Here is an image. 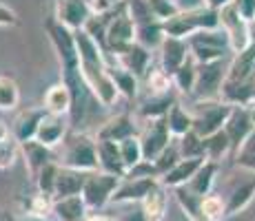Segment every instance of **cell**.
<instances>
[{
	"label": "cell",
	"instance_id": "obj_1",
	"mask_svg": "<svg viewBox=\"0 0 255 221\" xmlns=\"http://www.w3.org/2000/svg\"><path fill=\"white\" fill-rule=\"evenodd\" d=\"M58 164L65 168L82 170V173H93L100 170L98 164V142L87 133H69L62 142L60 155H56Z\"/></svg>",
	"mask_w": 255,
	"mask_h": 221
},
{
	"label": "cell",
	"instance_id": "obj_2",
	"mask_svg": "<svg viewBox=\"0 0 255 221\" xmlns=\"http://www.w3.org/2000/svg\"><path fill=\"white\" fill-rule=\"evenodd\" d=\"M164 33L171 38H180V40H189L193 33L198 31H211V29H220V11L209 9L207 4L191 11H178L173 18L162 22Z\"/></svg>",
	"mask_w": 255,
	"mask_h": 221
},
{
	"label": "cell",
	"instance_id": "obj_3",
	"mask_svg": "<svg viewBox=\"0 0 255 221\" xmlns=\"http://www.w3.org/2000/svg\"><path fill=\"white\" fill-rule=\"evenodd\" d=\"M233 106L222 100H198L193 104V133H198L202 140L224 131L227 120L231 117Z\"/></svg>",
	"mask_w": 255,
	"mask_h": 221
},
{
	"label": "cell",
	"instance_id": "obj_4",
	"mask_svg": "<svg viewBox=\"0 0 255 221\" xmlns=\"http://www.w3.org/2000/svg\"><path fill=\"white\" fill-rule=\"evenodd\" d=\"M189 49H191V58L198 65H211V62H220L224 60L231 44H229V36L222 27L220 29H211V31H198L189 38Z\"/></svg>",
	"mask_w": 255,
	"mask_h": 221
},
{
	"label": "cell",
	"instance_id": "obj_5",
	"mask_svg": "<svg viewBox=\"0 0 255 221\" xmlns=\"http://www.w3.org/2000/svg\"><path fill=\"white\" fill-rule=\"evenodd\" d=\"M45 31L49 40L53 44L58 60H60L62 73H69L80 69V60H78V44H76V31H71L69 27L60 24L56 18H49L45 22Z\"/></svg>",
	"mask_w": 255,
	"mask_h": 221
},
{
	"label": "cell",
	"instance_id": "obj_6",
	"mask_svg": "<svg viewBox=\"0 0 255 221\" xmlns=\"http://www.w3.org/2000/svg\"><path fill=\"white\" fill-rule=\"evenodd\" d=\"M135 44V22L127 11V0L120 9L111 16L109 27H107L105 36V51L111 53V58L120 56L125 49Z\"/></svg>",
	"mask_w": 255,
	"mask_h": 221
},
{
	"label": "cell",
	"instance_id": "obj_7",
	"mask_svg": "<svg viewBox=\"0 0 255 221\" xmlns=\"http://www.w3.org/2000/svg\"><path fill=\"white\" fill-rule=\"evenodd\" d=\"M120 181H122V177L109 175L105 170H93V173L87 175L85 188H82V199H85L89 213L91 210H102L105 206L111 204Z\"/></svg>",
	"mask_w": 255,
	"mask_h": 221
},
{
	"label": "cell",
	"instance_id": "obj_8",
	"mask_svg": "<svg viewBox=\"0 0 255 221\" xmlns=\"http://www.w3.org/2000/svg\"><path fill=\"white\" fill-rule=\"evenodd\" d=\"M140 144H142V155H144V161H151L153 164L160 155L166 150V146L173 142V135L169 133V126H166L164 117L162 120H149L144 122V126L138 133Z\"/></svg>",
	"mask_w": 255,
	"mask_h": 221
},
{
	"label": "cell",
	"instance_id": "obj_9",
	"mask_svg": "<svg viewBox=\"0 0 255 221\" xmlns=\"http://www.w3.org/2000/svg\"><path fill=\"white\" fill-rule=\"evenodd\" d=\"M220 27L227 31L229 44H231V51L233 53H242L244 49H249L253 44L251 24L240 18V13L235 11L233 4L220 11Z\"/></svg>",
	"mask_w": 255,
	"mask_h": 221
},
{
	"label": "cell",
	"instance_id": "obj_10",
	"mask_svg": "<svg viewBox=\"0 0 255 221\" xmlns=\"http://www.w3.org/2000/svg\"><path fill=\"white\" fill-rule=\"evenodd\" d=\"M224 77H227L224 60L211 62V65H198V80H195L193 95L198 100H220Z\"/></svg>",
	"mask_w": 255,
	"mask_h": 221
},
{
	"label": "cell",
	"instance_id": "obj_11",
	"mask_svg": "<svg viewBox=\"0 0 255 221\" xmlns=\"http://www.w3.org/2000/svg\"><path fill=\"white\" fill-rule=\"evenodd\" d=\"M158 181V177H125L114 193L111 204H142Z\"/></svg>",
	"mask_w": 255,
	"mask_h": 221
},
{
	"label": "cell",
	"instance_id": "obj_12",
	"mask_svg": "<svg viewBox=\"0 0 255 221\" xmlns=\"http://www.w3.org/2000/svg\"><path fill=\"white\" fill-rule=\"evenodd\" d=\"M60 24L69 27L71 31H80L87 27L91 18V9L87 0H56V13H53Z\"/></svg>",
	"mask_w": 255,
	"mask_h": 221
},
{
	"label": "cell",
	"instance_id": "obj_13",
	"mask_svg": "<svg viewBox=\"0 0 255 221\" xmlns=\"http://www.w3.org/2000/svg\"><path fill=\"white\" fill-rule=\"evenodd\" d=\"M189 58H191V49H189V42L186 40L166 36L164 42L160 44V69H162L166 75L173 77V73L178 71Z\"/></svg>",
	"mask_w": 255,
	"mask_h": 221
},
{
	"label": "cell",
	"instance_id": "obj_14",
	"mask_svg": "<svg viewBox=\"0 0 255 221\" xmlns=\"http://www.w3.org/2000/svg\"><path fill=\"white\" fill-rule=\"evenodd\" d=\"M255 131L251 113H249L247 106H233L231 117L227 120V126H224V133H227L229 142H231L233 153L249 140V135Z\"/></svg>",
	"mask_w": 255,
	"mask_h": 221
},
{
	"label": "cell",
	"instance_id": "obj_15",
	"mask_svg": "<svg viewBox=\"0 0 255 221\" xmlns=\"http://www.w3.org/2000/svg\"><path fill=\"white\" fill-rule=\"evenodd\" d=\"M69 124H71L69 117L47 113L45 120H42L40 126H38L36 140L40 142V144L49 146V148H56V146H60L62 142H65V137L69 135Z\"/></svg>",
	"mask_w": 255,
	"mask_h": 221
},
{
	"label": "cell",
	"instance_id": "obj_16",
	"mask_svg": "<svg viewBox=\"0 0 255 221\" xmlns=\"http://www.w3.org/2000/svg\"><path fill=\"white\" fill-rule=\"evenodd\" d=\"M204 161H207V157H182L169 173H164L160 177V184H162L164 188H173V190L182 188V186L189 184L195 177V173L202 168Z\"/></svg>",
	"mask_w": 255,
	"mask_h": 221
},
{
	"label": "cell",
	"instance_id": "obj_17",
	"mask_svg": "<svg viewBox=\"0 0 255 221\" xmlns=\"http://www.w3.org/2000/svg\"><path fill=\"white\" fill-rule=\"evenodd\" d=\"M114 65L127 69V71H131L138 77H144L151 71V51L135 42L129 49H125L120 56L114 58Z\"/></svg>",
	"mask_w": 255,
	"mask_h": 221
},
{
	"label": "cell",
	"instance_id": "obj_18",
	"mask_svg": "<svg viewBox=\"0 0 255 221\" xmlns=\"http://www.w3.org/2000/svg\"><path fill=\"white\" fill-rule=\"evenodd\" d=\"M138 126H135V120L129 115V113H120V115L111 117V120H107L105 124L100 126V131H98L96 140H109V142H118L120 144L122 140H127V137H133L138 135Z\"/></svg>",
	"mask_w": 255,
	"mask_h": 221
},
{
	"label": "cell",
	"instance_id": "obj_19",
	"mask_svg": "<svg viewBox=\"0 0 255 221\" xmlns=\"http://www.w3.org/2000/svg\"><path fill=\"white\" fill-rule=\"evenodd\" d=\"M45 115H47L45 106H31V109L22 111L20 115L16 117L11 135L16 137L18 144H24V142H29V140H36L38 126H40V122L45 120Z\"/></svg>",
	"mask_w": 255,
	"mask_h": 221
},
{
	"label": "cell",
	"instance_id": "obj_20",
	"mask_svg": "<svg viewBox=\"0 0 255 221\" xmlns=\"http://www.w3.org/2000/svg\"><path fill=\"white\" fill-rule=\"evenodd\" d=\"M20 155H22V159H24V164H27V170L31 173V177H36L47 164L58 161L53 148L40 144L38 140H29V142H24V144H20Z\"/></svg>",
	"mask_w": 255,
	"mask_h": 221
},
{
	"label": "cell",
	"instance_id": "obj_21",
	"mask_svg": "<svg viewBox=\"0 0 255 221\" xmlns=\"http://www.w3.org/2000/svg\"><path fill=\"white\" fill-rule=\"evenodd\" d=\"M224 82H255V42L242 53H235L231 65L227 67Z\"/></svg>",
	"mask_w": 255,
	"mask_h": 221
},
{
	"label": "cell",
	"instance_id": "obj_22",
	"mask_svg": "<svg viewBox=\"0 0 255 221\" xmlns=\"http://www.w3.org/2000/svg\"><path fill=\"white\" fill-rule=\"evenodd\" d=\"M96 142H98V164H100V170L125 179L127 168H125V161H122L118 142H109V140H96Z\"/></svg>",
	"mask_w": 255,
	"mask_h": 221
},
{
	"label": "cell",
	"instance_id": "obj_23",
	"mask_svg": "<svg viewBox=\"0 0 255 221\" xmlns=\"http://www.w3.org/2000/svg\"><path fill=\"white\" fill-rule=\"evenodd\" d=\"M87 175H89V173H82V170H73V168H65V166H60L53 199H65V197H76V195H82Z\"/></svg>",
	"mask_w": 255,
	"mask_h": 221
},
{
	"label": "cell",
	"instance_id": "obj_24",
	"mask_svg": "<svg viewBox=\"0 0 255 221\" xmlns=\"http://www.w3.org/2000/svg\"><path fill=\"white\" fill-rule=\"evenodd\" d=\"M45 111L51 113V115H65L69 117L71 113V106H73V97H71V91L65 82H58V84L49 86L47 93H45Z\"/></svg>",
	"mask_w": 255,
	"mask_h": 221
},
{
	"label": "cell",
	"instance_id": "obj_25",
	"mask_svg": "<svg viewBox=\"0 0 255 221\" xmlns=\"http://www.w3.org/2000/svg\"><path fill=\"white\" fill-rule=\"evenodd\" d=\"M142 213L149 221H164L166 210H169V188L162 184H155V188L142 199Z\"/></svg>",
	"mask_w": 255,
	"mask_h": 221
},
{
	"label": "cell",
	"instance_id": "obj_26",
	"mask_svg": "<svg viewBox=\"0 0 255 221\" xmlns=\"http://www.w3.org/2000/svg\"><path fill=\"white\" fill-rule=\"evenodd\" d=\"M51 213L56 215L58 221H85L91 215L85 199H82V195L65 197V199H53Z\"/></svg>",
	"mask_w": 255,
	"mask_h": 221
},
{
	"label": "cell",
	"instance_id": "obj_27",
	"mask_svg": "<svg viewBox=\"0 0 255 221\" xmlns=\"http://www.w3.org/2000/svg\"><path fill=\"white\" fill-rule=\"evenodd\" d=\"M218 170H220L218 161L207 159L202 164V168L195 173V177L184 186V188L189 190V193L198 195V197H207V195L213 193V184H215V177H218Z\"/></svg>",
	"mask_w": 255,
	"mask_h": 221
},
{
	"label": "cell",
	"instance_id": "obj_28",
	"mask_svg": "<svg viewBox=\"0 0 255 221\" xmlns=\"http://www.w3.org/2000/svg\"><path fill=\"white\" fill-rule=\"evenodd\" d=\"M175 104V97L173 93H164V95H149L144 102L140 104V117L144 122L149 120H162V117H166V113H169V109Z\"/></svg>",
	"mask_w": 255,
	"mask_h": 221
},
{
	"label": "cell",
	"instance_id": "obj_29",
	"mask_svg": "<svg viewBox=\"0 0 255 221\" xmlns=\"http://www.w3.org/2000/svg\"><path fill=\"white\" fill-rule=\"evenodd\" d=\"M164 122H166V126H169V133L173 135V140H180L186 133L193 131V115H191V111H186L182 104H178V102L169 109Z\"/></svg>",
	"mask_w": 255,
	"mask_h": 221
},
{
	"label": "cell",
	"instance_id": "obj_30",
	"mask_svg": "<svg viewBox=\"0 0 255 221\" xmlns=\"http://www.w3.org/2000/svg\"><path fill=\"white\" fill-rule=\"evenodd\" d=\"M164 38H166V33H164V27L160 20L135 24V42L142 44L144 49H149V51L160 49V44L164 42Z\"/></svg>",
	"mask_w": 255,
	"mask_h": 221
},
{
	"label": "cell",
	"instance_id": "obj_31",
	"mask_svg": "<svg viewBox=\"0 0 255 221\" xmlns=\"http://www.w3.org/2000/svg\"><path fill=\"white\" fill-rule=\"evenodd\" d=\"M255 199V181H247V184H240L238 188L231 190L224 204H227V217L240 215L242 210L249 208V204Z\"/></svg>",
	"mask_w": 255,
	"mask_h": 221
},
{
	"label": "cell",
	"instance_id": "obj_32",
	"mask_svg": "<svg viewBox=\"0 0 255 221\" xmlns=\"http://www.w3.org/2000/svg\"><path fill=\"white\" fill-rule=\"evenodd\" d=\"M175 201H178V206L182 208L186 221H211L202 210V197L189 193L184 186L182 188H175Z\"/></svg>",
	"mask_w": 255,
	"mask_h": 221
},
{
	"label": "cell",
	"instance_id": "obj_33",
	"mask_svg": "<svg viewBox=\"0 0 255 221\" xmlns=\"http://www.w3.org/2000/svg\"><path fill=\"white\" fill-rule=\"evenodd\" d=\"M109 71H111V77H114V82L118 86V93H120L122 97H127V100H135L138 91H140V77L118 65H109Z\"/></svg>",
	"mask_w": 255,
	"mask_h": 221
},
{
	"label": "cell",
	"instance_id": "obj_34",
	"mask_svg": "<svg viewBox=\"0 0 255 221\" xmlns=\"http://www.w3.org/2000/svg\"><path fill=\"white\" fill-rule=\"evenodd\" d=\"M171 80H173V86L178 88L180 93H184V95H193L195 80H198V62H195L193 58H189V60L173 73Z\"/></svg>",
	"mask_w": 255,
	"mask_h": 221
},
{
	"label": "cell",
	"instance_id": "obj_35",
	"mask_svg": "<svg viewBox=\"0 0 255 221\" xmlns=\"http://www.w3.org/2000/svg\"><path fill=\"white\" fill-rule=\"evenodd\" d=\"M118 146H120V155H122V161H125L127 173H129V170H133L135 166L144 161V155H142V144H140V137L138 135L127 137V140H122Z\"/></svg>",
	"mask_w": 255,
	"mask_h": 221
},
{
	"label": "cell",
	"instance_id": "obj_36",
	"mask_svg": "<svg viewBox=\"0 0 255 221\" xmlns=\"http://www.w3.org/2000/svg\"><path fill=\"white\" fill-rule=\"evenodd\" d=\"M204 150H207V159L218 161V164L227 153H233L231 142H229V137H227V133L224 131H220V133H215V135L207 137V140H204Z\"/></svg>",
	"mask_w": 255,
	"mask_h": 221
},
{
	"label": "cell",
	"instance_id": "obj_37",
	"mask_svg": "<svg viewBox=\"0 0 255 221\" xmlns=\"http://www.w3.org/2000/svg\"><path fill=\"white\" fill-rule=\"evenodd\" d=\"M58 173H60V164L58 161H51L47 164L45 168L40 170L33 179H36V186H38V193L40 195H47V197L53 199V193H56V181H58Z\"/></svg>",
	"mask_w": 255,
	"mask_h": 221
},
{
	"label": "cell",
	"instance_id": "obj_38",
	"mask_svg": "<svg viewBox=\"0 0 255 221\" xmlns=\"http://www.w3.org/2000/svg\"><path fill=\"white\" fill-rule=\"evenodd\" d=\"M20 102V88L7 75H0V111H11Z\"/></svg>",
	"mask_w": 255,
	"mask_h": 221
},
{
	"label": "cell",
	"instance_id": "obj_39",
	"mask_svg": "<svg viewBox=\"0 0 255 221\" xmlns=\"http://www.w3.org/2000/svg\"><path fill=\"white\" fill-rule=\"evenodd\" d=\"M233 161H235V166H240V168L255 173V131L249 135V140L233 153Z\"/></svg>",
	"mask_w": 255,
	"mask_h": 221
},
{
	"label": "cell",
	"instance_id": "obj_40",
	"mask_svg": "<svg viewBox=\"0 0 255 221\" xmlns=\"http://www.w3.org/2000/svg\"><path fill=\"white\" fill-rule=\"evenodd\" d=\"M146 84H149V95H164V93H171L173 80L162 69H151L146 73Z\"/></svg>",
	"mask_w": 255,
	"mask_h": 221
},
{
	"label": "cell",
	"instance_id": "obj_41",
	"mask_svg": "<svg viewBox=\"0 0 255 221\" xmlns=\"http://www.w3.org/2000/svg\"><path fill=\"white\" fill-rule=\"evenodd\" d=\"M180 146V155L182 157H207V150H204V140L198 135V133H186L184 137L178 140Z\"/></svg>",
	"mask_w": 255,
	"mask_h": 221
},
{
	"label": "cell",
	"instance_id": "obj_42",
	"mask_svg": "<svg viewBox=\"0 0 255 221\" xmlns=\"http://www.w3.org/2000/svg\"><path fill=\"white\" fill-rule=\"evenodd\" d=\"M182 159V155H180V146H178V140H173L169 146H166V150L162 155L158 157V159L153 161L155 166V173H158V177H162L164 173H169L171 168H173L178 161Z\"/></svg>",
	"mask_w": 255,
	"mask_h": 221
},
{
	"label": "cell",
	"instance_id": "obj_43",
	"mask_svg": "<svg viewBox=\"0 0 255 221\" xmlns=\"http://www.w3.org/2000/svg\"><path fill=\"white\" fill-rule=\"evenodd\" d=\"M18 155H20V144L16 142V137L9 135L7 140L0 142V168L7 170L16 164Z\"/></svg>",
	"mask_w": 255,
	"mask_h": 221
},
{
	"label": "cell",
	"instance_id": "obj_44",
	"mask_svg": "<svg viewBox=\"0 0 255 221\" xmlns=\"http://www.w3.org/2000/svg\"><path fill=\"white\" fill-rule=\"evenodd\" d=\"M202 210L211 221L227 219V204H224V199L220 197V195L211 193V195H207V197H202Z\"/></svg>",
	"mask_w": 255,
	"mask_h": 221
},
{
	"label": "cell",
	"instance_id": "obj_45",
	"mask_svg": "<svg viewBox=\"0 0 255 221\" xmlns=\"http://www.w3.org/2000/svg\"><path fill=\"white\" fill-rule=\"evenodd\" d=\"M146 2H149L153 18H155V20H160V22L169 20V18H173L175 13L180 11L178 4H175L173 0H146Z\"/></svg>",
	"mask_w": 255,
	"mask_h": 221
},
{
	"label": "cell",
	"instance_id": "obj_46",
	"mask_svg": "<svg viewBox=\"0 0 255 221\" xmlns=\"http://www.w3.org/2000/svg\"><path fill=\"white\" fill-rule=\"evenodd\" d=\"M91 9V16H107V13H114L125 4V0H87Z\"/></svg>",
	"mask_w": 255,
	"mask_h": 221
},
{
	"label": "cell",
	"instance_id": "obj_47",
	"mask_svg": "<svg viewBox=\"0 0 255 221\" xmlns=\"http://www.w3.org/2000/svg\"><path fill=\"white\" fill-rule=\"evenodd\" d=\"M233 7L242 20H247L249 24L255 22V0H235Z\"/></svg>",
	"mask_w": 255,
	"mask_h": 221
},
{
	"label": "cell",
	"instance_id": "obj_48",
	"mask_svg": "<svg viewBox=\"0 0 255 221\" xmlns=\"http://www.w3.org/2000/svg\"><path fill=\"white\" fill-rule=\"evenodd\" d=\"M18 24V13L4 2H0V27H16Z\"/></svg>",
	"mask_w": 255,
	"mask_h": 221
},
{
	"label": "cell",
	"instance_id": "obj_49",
	"mask_svg": "<svg viewBox=\"0 0 255 221\" xmlns=\"http://www.w3.org/2000/svg\"><path fill=\"white\" fill-rule=\"evenodd\" d=\"M129 210H127L122 217H118V221H149L142 213V206L140 204H127Z\"/></svg>",
	"mask_w": 255,
	"mask_h": 221
},
{
	"label": "cell",
	"instance_id": "obj_50",
	"mask_svg": "<svg viewBox=\"0 0 255 221\" xmlns=\"http://www.w3.org/2000/svg\"><path fill=\"white\" fill-rule=\"evenodd\" d=\"M175 4H178L180 11H191V9H198L204 4V0H173Z\"/></svg>",
	"mask_w": 255,
	"mask_h": 221
},
{
	"label": "cell",
	"instance_id": "obj_51",
	"mask_svg": "<svg viewBox=\"0 0 255 221\" xmlns=\"http://www.w3.org/2000/svg\"><path fill=\"white\" fill-rule=\"evenodd\" d=\"M235 0H204V4H207L209 9H215V11H222V9L231 7Z\"/></svg>",
	"mask_w": 255,
	"mask_h": 221
},
{
	"label": "cell",
	"instance_id": "obj_52",
	"mask_svg": "<svg viewBox=\"0 0 255 221\" xmlns=\"http://www.w3.org/2000/svg\"><path fill=\"white\" fill-rule=\"evenodd\" d=\"M13 221H51L49 217H45V215H33V213H24L20 215L18 219H13Z\"/></svg>",
	"mask_w": 255,
	"mask_h": 221
},
{
	"label": "cell",
	"instance_id": "obj_53",
	"mask_svg": "<svg viewBox=\"0 0 255 221\" xmlns=\"http://www.w3.org/2000/svg\"><path fill=\"white\" fill-rule=\"evenodd\" d=\"M85 221H118V217H109V215H96V213H91Z\"/></svg>",
	"mask_w": 255,
	"mask_h": 221
},
{
	"label": "cell",
	"instance_id": "obj_54",
	"mask_svg": "<svg viewBox=\"0 0 255 221\" xmlns=\"http://www.w3.org/2000/svg\"><path fill=\"white\" fill-rule=\"evenodd\" d=\"M9 135H11V131H9V126L4 124L2 120H0V142H2V140H7Z\"/></svg>",
	"mask_w": 255,
	"mask_h": 221
},
{
	"label": "cell",
	"instance_id": "obj_55",
	"mask_svg": "<svg viewBox=\"0 0 255 221\" xmlns=\"http://www.w3.org/2000/svg\"><path fill=\"white\" fill-rule=\"evenodd\" d=\"M247 109H249V113H251V120H253V126H255V102H251Z\"/></svg>",
	"mask_w": 255,
	"mask_h": 221
},
{
	"label": "cell",
	"instance_id": "obj_56",
	"mask_svg": "<svg viewBox=\"0 0 255 221\" xmlns=\"http://www.w3.org/2000/svg\"><path fill=\"white\" fill-rule=\"evenodd\" d=\"M253 42H255V38H253Z\"/></svg>",
	"mask_w": 255,
	"mask_h": 221
}]
</instances>
